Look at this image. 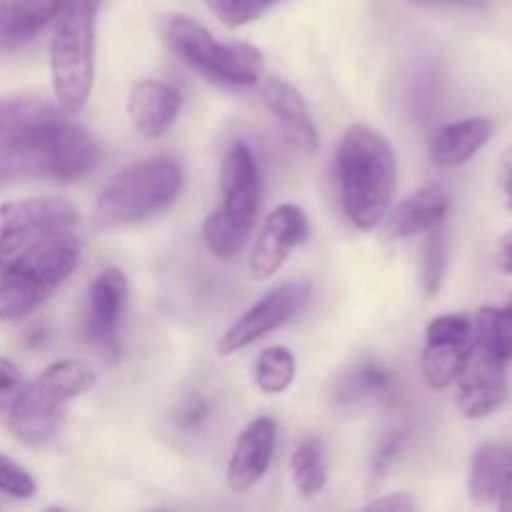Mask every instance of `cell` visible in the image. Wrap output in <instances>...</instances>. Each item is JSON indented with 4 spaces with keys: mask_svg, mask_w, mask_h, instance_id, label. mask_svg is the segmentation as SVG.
Returning a JSON list of instances; mask_svg holds the SVG:
<instances>
[{
    "mask_svg": "<svg viewBox=\"0 0 512 512\" xmlns=\"http://www.w3.org/2000/svg\"><path fill=\"white\" fill-rule=\"evenodd\" d=\"M338 180L343 210L360 230L383 223L398 185V160L383 133L355 123L338 148Z\"/></svg>",
    "mask_w": 512,
    "mask_h": 512,
    "instance_id": "6da1fadb",
    "label": "cell"
},
{
    "mask_svg": "<svg viewBox=\"0 0 512 512\" xmlns=\"http://www.w3.org/2000/svg\"><path fill=\"white\" fill-rule=\"evenodd\" d=\"M83 245L70 233L48 235L0 268V320H20L43 305L80 263Z\"/></svg>",
    "mask_w": 512,
    "mask_h": 512,
    "instance_id": "7a4b0ae2",
    "label": "cell"
},
{
    "mask_svg": "<svg viewBox=\"0 0 512 512\" xmlns=\"http://www.w3.org/2000/svg\"><path fill=\"white\" fill-rule=\"evenodd\" d=\"M160 38L175 58L205 80L228 88H250L265 75V58L255 45L243 40H218L205 25L188 15L170 13L158 23Z\"/></svg>",
    "mask_w": 512,
    "mask_h": 512,
    "instance_id": "3957f363",
    "label": "cell"
},
{
    "mask_svg": "<svg viewBox=\"0 0 512 512\" xmlns=\"http://www.w3.org/2000/svg\"><path fill=\"white\" fill-rule=\"evenodd\" d=\"M100 0H63L50 38V78L63 113L85 108L95 78V18Z\"/></svg>",
    "mask_w": 512,
    "mask_h": 512,
    "instance_id": "277c9868",
    "label": "cell"
},
{
    "mask_svg": "<svg viewBox=\"0 0 512 512\" xmlns=\"http://www.w3.org/2000/svg\"><path fill=\"white\" fill-rule=\"evenodd\" d=\"M220 193V205L203 223V243L215 258L230 260L248 245L260 208V170L245 143L230 145L225 153Z\"/></svg>",
    "mask_w": 512,
    "mask_h": 512,
    "instance_id": "5b68a950",
    "label": "cell"
},
{
    "mask_svg": "<svg viewBox=\"0 0 512 512\" xmlns=\"http://www.w3.org/2000/svg\"><path fill=\"white\" fill-rule=\"evenodd\" d=\"M183 183V165L170 155L130 163L100 190L95 200V218L100 225H130L148 220L178 200Z\"/></svg>",
    "mask_w": 512,
    "mask_h": 512,
    "instance_id": "8992f818",
    "label": "cell"
},
{
    "mask_svg": "<svg viewBox=\"0 0 512 512\" xmlns=\"http://www.w3.org/2000/svg\"><path fill=\"white\" fill-rule=\"evenodd\" d=\"M98 383V375L83 360L65 358L50 363L23 385L10 405V430L23 445H43L58 433L70 400L80 398Z\"/></svg>",
    "mask_w": 512,
    "mask_h": 512,
    "instance_id": "52a82bcc",
    "label": "cell"
},
{
    "mask_svg": "<svg viewBox=\"0 0 512 512\" xmlns=\"http://www.w3.org/2000/svg\"><path fill=\"white\" fill-rule=\"evenodd\" d=\"M98 163V143L88 130L65 120L50 138L15 150H0V188L20 180H60L70 183Z\"/></svg>",
    "mask_w": 512,
    "mask_h": 512,
    "instance_id": "ba28073f",
    "label": "cell"
},
{
    "mask_svg": "<svg viewBox=\"0 0 512 512\" xmlns=\"http://www.w3.org/2000/svg\"><path fill=\"white\" fill-rule=\"evenodd\" d=\"M78 210L63 198H25L0 205V258L8 260L35 240L70 233Z\"/></svg>",
    "mask_w": 512,
    "mask_h": 512,
    "instance_id": "9c48e42d",
    "label": "cell"
},
{
    "mask_svg": "<svg viewBox=\"0 0 512 512\" xmlns=\"http://www.w3.org/2000/svg\"><path fill=\"white\" fill-rule=\"evenodd\" d=\"M308 298L310 283H305V280H290V283L273 288L225 330L223 338L218 340V353L223 358L240 353V350L258 343L260 338H265L273 330L283 328L288 320H293L305 308Z\"/></svg>",
    "mask_w": 512,
    "mask_h": 512,
    "instance_id": "30bf717a",
    "label": "cell"
},
{
    "mask_svg": "<svg viewBox=\"0 0 512 512\" xmlns=\"http://www.w3.org/2000/svg\"><path fill=\"white\" fill-rule=\"evenodd\" d=\"M455 383H458V410L470 420L488 418L508 398L505 360L478 338L470 343Z\"/></svg>",
    "mask_w": 512,
    "mask_h": 512,
    "instance_id": "8fae6325",
    "label": "cell"
},
{
    "mask_svg": "<svg viewBox=\"0 0 512 512\" xmlns=\"http://www.w3.org/2000/svg\"><path fill=\"white\" fill-rule=\"evenodd\" d=\"M473 343V320L468 315H438L425 330V348L420 370L428 388L445 390L455 383L465 353Z\"/></svg>",
    "mask_w": 512,
    "mask_h": 512,
    "instance_id": "7c38bea8",
    "label": "cell"
},
{
    "mask_svg": "<svg viewBox=\"0 0 512 512\" xmlns=\"http://www.w3.org/2000/svg\"><path fill=\"white\" fill-rule=\"evenodd\" d=\"M308 233V215L298 205H278L255 238L253 253H250V275L255 280L273 278L290 258V253L305 243Z\"/></svg>",
    "mask_w": 512,
    "mask_h": 512,
    "instance_id": "4fadbf2b",
    "label": "cell"
},
{
    "mask_svg": "<svg viewBox=\"0 0 512 512\" xmlns=\"http://www.w3.org/2000/svg\"><path fill=\"white\" fill-rule=\"evenodd\" d=\"M68 120L60 105L35 95L0 98V150L25 148L50 138Z\"/></svg>",
    "mask_w": 512,
    "mask_h": 512,
    "instance_id": "5bb4252c",
    "label": "cell"
},
{
    "mask_svg": "<svg viewBox=\"0 0 512 512\" xmlns=\"http://www.w3.org/2000/svg\"><path fill=\"white\" fill-rule=\"evenodd\" d=\"M128 303V280L120 270L108 268L93 280L88 293V315L85 330L90 343L108 355L118 353V330Z\"/></svg>",
    "mask_w": 512,
    "mask_h": 512,
    "instance_id": "9a60e30c",
    "label": "cell"
},
{
    "mask_svg": "<svg viewBox=\"0 0 512 512\" xmlns=\"http://www.w3.org/2000/svg\"><path fill=\"white\" fill-rule=\"evenodd\" d=\"M275 438H278V425L268 415L245 425L228 460V470H225L230 490L248 493L265 478L270 463H273Z\"/></svg>",
    "mask_w": 512,
    "mask_h": 512,
    "instance_id": "2e32d148",
    "label": "cell"
},
{
    "mask_svg": "<svg viewBox=\"0 0 512 512\" xmlns=\"http://www.w3.org/2000/svg\"><path fill=\"white\" fill-rule=\"evenodd\" d=\"M260 98L268 113L278 120L280 130L288 138L293 148L303 150V153H318L320 138L318 128L310 120L308 105H305L303 95L285 83L283 78H265L260 83Z\"/></svg>",
    "mask_w": 512,
    "mask_h": 512,
    "instance_id": "e0dca14e",
    "label": "cell"
},
{
    "mask_svg": "<svg viewBox=\"0 0 512 512\" xmlns=\"http://www.w3.org/2000/svg\"><path fill=\"white\" fill-rule=\"evenodd\" d=\"M180 103L183 98L173 85L153 78L138 80L128 95L130 123L143 138H163L178 120Z\"/></svg>",
    "mask_w": 512,
    "mask_h": 512,
    "instance_id": "ac0fdd59",
    "label": "cell"
},
{
    "mask_svg": "<svg viewBox=\"0 0 512 512\" xmlns=\"http://www.w3.org/2000/svg\"><path fill=\"white\" fill-rule=\"evenodd\" d=\"M450 210L448 190L440 185H425L395 205L390 215V233L395 238H413L440 228Z\"/></svg>",
    "mask_w": 512,
    "mask_h": 512,
    "instance_id": "d6986e66",
    "label": "cell"
},
{
    "mask_svg": "<svg viewBox=\"0 0 512 512\" xmlns=\"http://www.w3.org/2000/svg\"><path fill=\"white\" fill-rule=\"evenodd\" d=\"M493 138V123L483 115L455 120L435 133L430 143V158L438 168H458L475 158L480 148Z\"/></svg>",
    "mask_w": 512,
    "mask_h": 512,
    "instance_id": "ffe728a7",
    "label": "cell"
},
{
    "mask_svg": "<svg viewBox=\"0 0 512 512\" xmlns=\"http://www.w3.org/2000/svg\"><path fill=\"white\" fill-rule=\"evenodd\" d=\"M63 0H0V50L28 43L48 23H53Z\"/></svg>",
    "mask_w": 512,
    "mask_h": 512,
    "instance_id": "44dd1931",
    "label": "cell"
},
{
    "mask_svg": "<svg viewBox=\"0 0 512 512\" xmlns=\"http://www.w3.org/2000/svg\"><path fill=\"white\" fill-rule=\"evenodd\" d=\"M512 470V448L500 443H483L470 458L468 493L478 505L493 503L500 483Z\"/></svg>",
    "mask_w": 512,
    "mask_h": 512,
    "instance_id": "7402d4cb",
    "label": "cell"
},
{
    "mask_svg": "<svg viewBox=\"0 0 512 512\" xmlns=\"http://www.w3.org/2000/svg\"><path fill=\"white\" fill-rule=\"evenodd\" d=\"M290 473H293V483L303 498H315L323 493L325 483H328L323 440L305 438L290 455Z\"/></svg>",
    "mask_w": 512,
    "mask_h": 512,
    "instance_id": "603a6c76",
    "label": "cell"
},
{
    "mask_svg": "<svg viewBox=\"0 0 512 512\" xmlns=\"http://www.w3.org/2000/svg\"><path fill=\"white\" fill-rule=\"evenodd\" d=\"M393 390V373L378 365H363V368L353 370L345 375L335 388V403L350 405L360 403V400L378 398V395H388Z\"/></svg>",
    "mask_w": 512,
    "mask_h": 512,
    "instance_id": "cb8c5ba5",
    "label": "cell"
},
{
    "mask_svg": "<svg viewBox=\"0 0 512 512\" xmlns=\"http://www.w3.org/2000/svg\"><path fill=\"white\" fill-rule=\"evenodd\" d=\"M473 338L488 345L505 363L512 360V300L503 308H480L473 320Z\"/></svg>",
    "mask_w": 512,
    "mask_h": 512,
    "instance_id": "d4e9b609",
    "label": "cell"
},
{
    "mask_svg": "<svg viewBox=\"0 0 512 512\" xmlns=\"http://www.w3.org/2000/svg\"><path fill=\"white\" fill-rule=\"evenodd\" d=\"M295 380V358L288 348H268L255 363V383L265 395H280Z\"/></svg>",
    "mask_w": 512,
    "mask_h": 512,
    "instance_id": "484cf974",
    "label": "cell"
},
{
    "mask_svg": "<svg viewBox=\"0 0 512 512\" xmlns=\"http://www.w3.org/2000/svg\"><path fill=\"white\" fill-rule=\"evenodd\" d=\"M445 235L443 230L435 228L428 233V240L423 245V288L428 295H435L440 288V280L445 273Z\"/></svg>",
    "mask_w": 512,
    "mask_h": 512,
    "instance_id": "4316f807",
    "label": "cell"
},
{
    "mask_svg": "<svg viewBox=\"0 0 512 512\" xmlns=\"http://www.w3.org/2000/svg\"><path fill=\"white\" fill-rule=\"evenodd\" d=\"M225 25L238 28L258 20L270 8V0H203Z\"/></svg>",
    "mask_w": 512,
    "mask_h": 512,
    "instance_id": "83f0119b",
    "label": "cell"
},
{
    "mask_svg": "<svg viewBox=\"0 0 512 512\" xmlns=\"http://www.w3.org/2000/svg\"><path fill=\"white\" fill-rule=\"evenodd\" d=\"M0 493L18 500H28L35 495L33 475L23 465H18L13 458H8L3 453H0Z\"/></svg>",
    "mask_w": 512,
    "mask_h": 512,
    "instance_id": "f1b7e54d",
    "label": "cell"
},
{
    "mask_svg": "<svg viewBox=\"0 0 512 512\" xmlns=\"http://www.w3.org/2000/svg\"><path fill=\"white\" fill-rule=\"evenodd\" d=\"M408 435H410V428L405 425V428L390 430V433L380 440V445L375 448V455H373V465H370V488H375V485L383 480V475L388 473L393 460L398 458L400 448H403V443L408 440Z\"/></svg>",
    "mask_w": 512,
    "mask_h": 512,
    "instance_id": "f546056e",
    "label": "cell"
},
{
    "mask_svg": "<svg viewBox=\"0 0 512 512\" xmlns=\"http://www.w3.org/2000/svg\"><path fill=\"white\" fill-rule=\"evenodd\" d=\"M23 385L25 380L18 365L0 355V413H3V410H10V405L15 403V398H18V393L23 390Z\"/></svg>",
    "mask_w": 512,
    "mask_h": 512,
    "instance_id": "4dcf8cb0",
    "label": "cell"
},
{
    "mask_svg": "<svg viewBox=\"0 0 512 512\" xmlns=\"http://www.w3.org/2000/svg\"><path fill=\"white\" fill-rule=\"evenodd\" d=\"M208 410V403H205L200 395H195V398H190L188 403H185V408L178 413V423L188 430L198 428V425L208 418Z\"/></svg>",
    "mask_w": 512,
    "mask_h": 512,
    "instance_id": "1f68e13d",
    "label": "cell"
},
{
    "mask_svg": "<svg viewBox=\"0 0 512 512\" xmlns=\"http://www.w3.org/2000/svg\"><path fill=\"white\" fill-rule=\"evenodd\" d=\"M415 500L408 493H395V495H383V498H375L365 505V510H413Z\"/></svg>",
    "mask_w": 512,
    "mask_h": 512,
    "instance_id": "d6a6232c",
    "label": "cell"
},
{
    "mask_svg": "<svg viewBox=\"0 0 512 512\" xmlns=\"http://www.w3.org/2000/svg\"><path fill=\"white\" fill-rule=\"evenodd\" d=\"M498 173H500V188H503L505 205H508V210H512V143L503 150V155H500Z\"/></svg>",
    "mask_w": 512,
    "mask_h": 512,
    "instance_id": "836d02e7",
    "label": "cell"
},
{
    "mask_svg": "<svg viewBox=\"0 0 512 512\" xmlns=\"http://www.w3.org/2000/svg\"><path fill=\"white\" fill-rule=\"evenodd\" d=\"M495 258H498V268L503 273L512 275V230L505 233L503 238L498 240V248H495Z\"/></svg>",
    "mask_w": 512,
    "mask_h": 512,
    "instance_id": "e575fe53",
    "label": "cell"
},
{
    "mask_svg": "<svg viewBox=\"0 0 512 512\" xmlns=\"http://www.w3.org/2000/svg\"><path fill=\"white\" fill-rule=\"evenodd\" d=\"M498 508L503 512H512V470H508V475L503 478V483H500L498 488Z\"/></svg>",
    "mask_w": 512,
    "mask_h": 512,
    "instance_id": "d590c367",
    "label": "cell"
},
{
    "mask_svg": "<svg viewBox=\"0 0 512 512\" xmlns=\"http://www.w3.org/2000/svg\"><path fill=\"white\" fill-rule=\"evenodd\" d=\"M418 3H438V5H483L485 0H418Z\"/></svg>",
    "mask_w": 512,
    "mask_h": 512,
    "instance_id": "8d00e7d4",
    "label": "cell"
},
{
    "mask_svg": "<svg viewBox=\"0 0 512 512\" xmlns=\"http://www.w3.org/2000/svg\"><path fill=\"white\" fill-rule=\"evenodd\" d=\"M3 265H5V260H3V258H0V268H3Z\"/></svg>",
    "mask_w": 512,
    "mask_h": 512,
    "instance_id": "74e56055",
    "label": "cell"
},
{
    "mask_svg": "<svg viewBox=\"0 0 512 512\" xmlns=\"http://www.w3.org/2000/svg\"><path fill=\"white\" fill-rule=\"evenodd\" d=\"M270 3H275V0H270Z\"/></svg>",
    "mask_w": 512,
    "mask_h": 512,
    "instance_id": "f35d334b",
    "label": "cell"
}]
</instances>
